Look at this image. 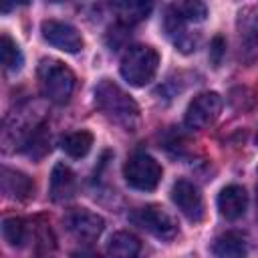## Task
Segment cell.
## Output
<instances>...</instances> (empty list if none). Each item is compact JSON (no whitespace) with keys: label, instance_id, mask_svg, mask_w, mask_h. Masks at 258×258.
Returning a JSON list of instances; mask_svg holds the SVG:
<instances>
[{"label":"cell","instance_id":"obj_1","mask_svg":"<svg viewBox=\"0 0 258 258\" xmlns=\"http://www.w3.org/2000/svg\"><path fill=\"white\" fill-rule=\"evenodd\" d=\"M95 103L111 123L123 127L125 131H137L141 121L139 107L117 83L101 79L95 87Z\"/></svg>","mask_w":258,"mask_h":258},{"label":"cell","instance_id":"obj_2","mask_svg":"<svg viewBox=\"0 0 258 258\" xmlns=\"http://www.w3.org/2000/svg\"><path fill=\"white\" fill-rule=\"evenodd\" d=\"M159 67V54L153 46L147 44H135L125 50L121 56V77L133 85V87H145L147 83L153 81L155 73Z\"/></svg>","mask_w":258,"mask_h":258},{"label":"cell","instance_id":"obj_3","mask_svg":"<svg viewBox=\"0 0 258 258\" xmlns=\"http://www.w3.org/2000/svg\"><path fill=\"white\" fill-rule=\"evenodd\" d=\"M38 81L44 97L56 105H64L75 89L73 71L56 58H42L38 64Z\"/></svg>","mask_w":258,"mask_h":258},{"label":"cell","instance_id":"obj_4","mask_svg":"<svg viewBox=\"0 0 258 258\" xmlns=\"http://www.w3.org/2000/svg\"><path fill=\"white\" fill-rule=\"evenodd\" d=\"M161 165L147 153H137L127 159L123 165V177L125 181L139 191H151L161 181Z\"/></svg>","mask_w":258,"mask_h":258},{"label":"cell","instance_id":"obj_5","mask_svg":"<svg viewBox=\"0 0 258 258\" xmlns=\"http://www.w3.org/2000/svg\"><path fill=\"white\" fill-rule=\"evenodd\" d=\"M131 222L161 240H171L177 234L175 220L159 206H145V208L135 210L131 214Z\"/></svg>","mask_w":258,"mask_h":258},{"label":"cell","instance_id":"obj_6","mask_svg":"<svg viewBox=\"0 0 258 258\" xmlns=\"http://www.w3.org/2000/svg\"><path fill=\"white\" fill-rule=\"evenodd\" d=\"M236 32H238V48L242 62L250 64L258 56V10L246 6L238 12L236 18Z\"/></svg>","mask_w":258,"mask_h":258},{"label":"cell","instance_id":"obj_7","mask_svg":"<svg viewBox=\"0 0 258 258\" xmlns=\"http://www.w3.org/2000/svg\"><path fill=\"white\" fill-rule=\"evenodd\" d=\"M220 109H222V97L214 91H206V93H200L196 95L187 109H185V127L187 129H204L208 127L210 123H214V119L220 115Z\"/></svg>","mask_w":258,"mask_h":258},{"label":"cell","instance_id":"obj_8","mask_svg":"<svg viewBox=\"0 0 258 258\" xmlns=\"http://www.w3.org/2000/svg\"><path fill=\"white\" fill-rule=\"evenodd\" d=\"M40 32L42 38L52 44L58 50L64 52H79L83 48V36L81 32L69 24V22H60V20H44L40 24Z\"/></svg>","mask_w":258,"mask_h":258},{"label":"cell","instance_id":"obj_9","mask_svg":"<svg viewBox=\"0 0 258 258\" xmlns=\"http://www.w3.org/2000/svg\"><path fill=\"white\" fill-rule=\"evenodd\" d=\"M171 202L177 206V210L189 222H202V218H204V198L191 181L177 179L171 187Z\"/></svg>","mask_w":258,"mask_h":258},{"label":"cell","instance_id":"obj_10","mask_svg":"<svg viewBox=\"0 0 258 258\" xmlns=\"http://www.w3.org/2000/svg\"><path fill=\"white\" fill-rule=\"evenodd\" d=\"M64 228L79 240H95L103 228H105V220L89 210H73L62 218Z\"/></svg>","mask_w":258,"mask_h":258},{"label":"cell","instance_id":"obj_11","mask_svg":"<svg viewBox=\"0 0 258 258\" xmlns=\"http://www.w3.org/2000/svg\"><path fill=\"white\" fill-rule=\"evenodd\" d=\"M165 32L169 36V40L175 44V48H179L181 52H191L198 46V36H194V32H189L187 22L181 18V14L171 6L165 12V20H163Z\"/></svg>","mask_w":258,"mask_h":258},{"label":"cell","instance_id":"obj_12","mask_svg":"<svg viewBox=\"0 0 258 258\" xmlns=\"http://www.w3.org/2000/svg\"><path fill=\"white\" fill-rule=\"evenodd\" d=\"M248 208V194L242 185H226L218 196V210L226 220H238Z\"/></svg>","mask_w":258,"mask_h":258},{"label":"cell","instance_id":"obj_13","mask_svg":"<svg viewBox=\"0 0 258 258\" xmlns=\"http://www.w3.org/2000/svg\"><path fill=\"white\" fill-rule=\"evenodd\" d=\"M77 189V179L75 173L69 165L56 163L50 171V183H48V194L52 202H67L75 196Z\"/></svg>","mask_w":258,"mask_h":258},{"label":"cell","instance_id":"obj_14","mask_svg":"<svg viewBox=\"0 0 258 258\" xmlns=\"http://www.w3.org/2000/svg\"><path fill=\"white\" fill-rule=\"evenodd\" d=\"M2 191L10 200H28L34 191V181L26 173L10 167H2Z\"/></svg>","mask_w":258,"mask_h":258},{"label":"cell","instance_id":"obj_15","mask_svg":"<svg viewBox=\"0 0 258 258\" xmlns=\"http://www.w3.org/2000/svg\"><path fill=\"white\" fill-rule=\"evenodd\" d=\"M212 254L216 258H248V248L238 232H226L214 240Z\"/></svg>","mask_w":258,"mask_h":258},{"label":"cell","instance_id":"obj_16","mask_svg":"<svg viewBox=\"0 0 258 258\" xmlns=\"http://www.w3.org/2000/svg\"><path fill=\"white\" fill-rule=\"evenodd\" d=\"M107 252L111 258H137L141 252V242L131 232H115L109 238Z\"/></svg>","mask_w":258,"mask_h":258},{"label":"cell","instance_id":"obj_17","mask_svg":"<svg viewBox=\"0 0 258 258\" xmlns=\"http://www.w3.org/2000/svg\"><path fill=\"white\" fill-rule=\"evenodd\" d=\"M60 147L71 157H85L93 147V135L89 131H75L60 139Z\"/></svg>","mask_w":258,"mask_h":258},{"label":"cell","instance_id":"obj_18","mask_svg":"<svg viewBox=\"0 0 258 258\" xmlns=\"http://www.w3.org/2000/svg\"><path fill=\"white\" fill-rule=\"evenodd\" d=\"M0 58H2V64L8 73H18L22 69V62H24L18 44L6 32L0 36Z\"/></svg>","mask_w":258,"mask_h":258},{"label":"cell","instance_id":"obj_19","mask_svg":"<svg viewBox=\"0 0 258 258\" xmlns=\"http://www.w3.org/2000/svg\"><path fill=\"white\" fill-rule=\"evenodd\" d=\"M115 10H117L119 20L123 24H135V22L147 18V14L151 10V4H145V2H119V4H115Z\"/></svg>","mask_w":258,"mask_h":258},{"label":"cell","instance_id":"obj_20","mask_svg":"<svg viewBox=\"0 0 258 258\" xmlns=\"http://www.w3.org/2000/svg\"><path fill=\"white\" fill-rule=\"evenodd\" d=\"M2 236L10 246H22L26 240V226L20 218H4Z\"/></svg>","mask_w":258,"mask_h":258},{"label":"cell","instance_id":"obj_21","mask_svg":"<svg viewBox=\"0 0 258 258\" xmlns=\"http://www.w3.org/2000/svg\"><path fill=\"white\" fill-rule=\"evenodd\" d=\"M173 8L181 14L185 22H202L208 16V8L202 2H181V4H175Z\"/></svg>","mask_w":258,"mask_h":258},{"label":"cell","instance_id":"obj_22","mask_svg":"<svg viewBox=\"0 0 258 258\" xmlns=\"http://www.w3.org/2000/svg\"><path fill=\"white\" fill-rule=\"evenodd\" d=\"M224 54H226V40H224V36L218 34L210 42V60H212V64L214 67H220Z\"/></svg>","mask_w":258,"mask_h":258},{"label":"cell","instance_id":"obj_23","mask_svg":"<svg viewBox=\"0 0 258 258\" xmlns=\"http://www.w3.org/2000/svg\"><path fill=\"white\" fill-rule=\"evenodd\" d=\"M73 258H101L99 254H95L93 250H79L73 254Z\"/></svg>","mask_w":258,"mask_h":258},{"label":"cell","instance_id":"obj_24","mask_svg":"<svg viewBox=\"0 0 258 258\" xmlns=\"http://www.w3.org/2000/svg\"><path fill=\"white\" fill-rule=\"evenodd\" d=\"M256 145H258V133H256Z\"/></svg>","mask_w":258,"mask_h":258}]
</instances>
